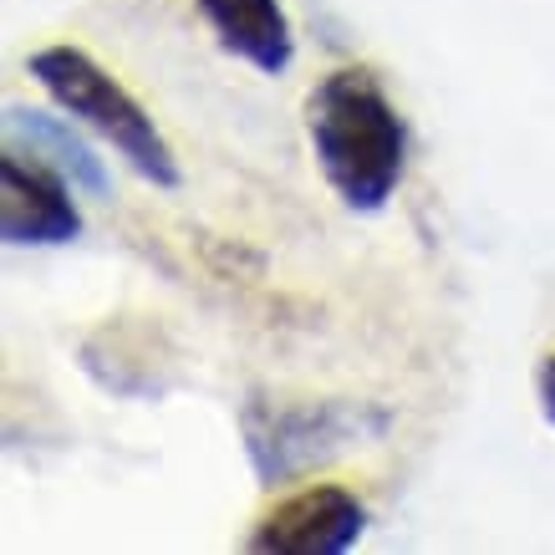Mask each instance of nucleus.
I'll use <instances>...</instances> for the list:
<instances>
[{
  "label": "nucleus",
  "instance_id": "1",
  "mask_svg": "<svg viewBox=\"0 0 555 555\" xmlns=\"http://www.w3.org/2000/svg\"><path fill=\"white\" fill-rule=\"evenodd\" d=\"M306 138L317 169L352 215L387 209L408 169V128L372 72H326L306 98Z\"/></svg>",
  "mask_w": 555,
  "mask_h": 555
},
{
  "label": "nucleus",
  "instance_id": "2",
  "mask_svg": "<svg viewBox=\"0 0 555 555\" xmlns=\"http://www.w3.org/2000/svg\"><path fill=\"white\" fill-rule=\"evenodd\" d=\"M26 72L41 82V92H47L67 118L92 128L102 143H113L149 184L179 189V158H173L164 128H158V122L149 118V107H143L113 72H102L82 47H41L26 56Z\"/></svg>",
  "mask_w": 555,
  "mask_h": 555
},
{
  "label": "nucleus",
  "instance_id": "3",
  "mask_svg": "<svg viewBox=\"0 0 555 555\" xmlns=\"http://www.w3.org/2000/svg\"><path fill=\"white\" fill-rule=\"evenodd\" d=\"M240 428H245V449H250V464L260 474V485L275 489L296 479V474L317 469L326 459L347 454L367 438L387 434V413L372 403H266V398H250L245 413H240Z\"/></svg>",
  "mask_w": 555,
  "mask_h": 555
},
{
  "label": "nucleus",
  "instance_id": "4",
  "mask_svg": "<svg viewBox=\"0 0 555 555\" xmlns=\"http://www.w3.org/2000/svg\"><path fill=\"white\" fill-rule=\"evenodd\" d=\"M72 179L21 149L0 158V235L5 245H72L82 235V209L72 199Z\"/></svg>",
  "mask_w": 555,
  "mask_h": 555
},
{
  "label": "nucleus",
  "instance_id": "5",
  "mask_svg": "<svg viewBox=\"0 0 555 555\" xmlns=\"http://www.w3.org/2000/svg\"><path fill=\"white\" fill-rule=\"evenodd\" d=\"M367 530V505L341 485H311L270 509L250 530V551L266 555H341Z\"/></svg>",
  "mask_w": 555,
  "mask_h": 555
},
{
  "label": "nucleus",
  "instance_id": "6",
  "mask_svg": "<svg viewBox=\"0 0 555 555\" xmlns=\"http://www.w3.org/2000/svg\"><path fill=\"white\" fill-rule=\"evenodd\" d=\"M204 26L230 56L250 62L266 77H281L296 62V31L281 0H194Z\"/></svg>",
  "mask_w": 555,
  "mask_h": 555
},
{
  "label": "nucleus",
  "instance_id": "7",
  "mask_svg": "<svg viewBox=\"0 0 555 555\" xmlns=\"http://www.w3.org/2000/svg\"><path fill=\"white\" fill-rule=\"evenodd\" d=\"M5 138H11V149L31 153V158L51 164L56 173H67L82 194L107 199V189H113L107 164H102L98 149H92L82 133H72L67 118H51V113H41V107H21V102H11V107H5Z\"/></svg>",
  "mask_w": 555,
  "mask_h": 555
},
{
  "label": "nucleus",
  "instance_id": "8",
  "mask_svg": "<svg viewBox=\"0 0 555 555\" xmlns=\"http://www.w3.org/2000/svg\"><path fill=\"white\" fill-rule=\"evenodd\" d=\"M535 392H540V413H545V423L555 428V352L540 357V367H535Z\"/></svg>",
  "mask_w": 555,
  "mask_h": 555
}]
</instances>
